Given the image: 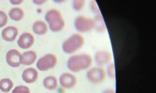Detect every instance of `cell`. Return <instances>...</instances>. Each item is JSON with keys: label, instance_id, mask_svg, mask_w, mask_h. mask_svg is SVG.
I'll list each match as a JSON object with an SVG mask.
<instances>
[{"label": "cell", "instance_id": "8fae6325", "mask_svg": "<svg viewBox=\"0 0 156 93\" xmlns=\"http://www.w3.org/2000/svg\"><path fill=\"white\" fill-rule=\"evenodd\" d=\"M39 78L37 70L34 68L25 69L22 73V79L24 82L28 84H32L36 82Z\"/></svg>", "mask_w": 156, "mask_h": 93}, {"label": "cell", "instance_id": "2e32d148", "mask_svg": "<svg viewBox=\"0 0 156 93\" xmlns=\"http://www.w3.org/2000/svg\"><path fill=\"white\" fill-rule=\"evenodd\" d=\"M94 29L99 33H104L107 30L105 22L102 14L96 15L93 19Z\"/></svg>", "mask_w": 156, "mask_h": 93}, {"label": "cell", "instance_id": "5bb4252c", "mask_svg": "<svg viewBox=\"0 0 156 93\" xmlns=\"http://www.w3.org/2000/svg\"><path fill=\"white\" fill-rule=\"evenodd\" d=\"M32 29L34 33L36 35L42 36L48 33L49 27L46 22L42 20H38L33 23Z\"/></svg>", "mask_w": 156, "mask_h": 93}, {"label": "cell", "instance_id": "44dd1931", "mask_svg": "<svg viewBox=\"0 0 156 93\" xmlns=\"http://www.w3.org/2000/svg\"><path fill=\"white\" fill-rule=\"evenodd\" d=\"M12 93H30V90L28 87L21 85L15 87Z\"/></svg>", "mask_w": 156, "mask_h": 93}, {"label": "cell", "instance_id": "8992f818", "mask_svg": "<svg viewBox=\"0 0 156 93\" xmlns=\"http://www.w3.org/2000/svg\"><path fill=\"white\" fill-rule=\"evenodd\" d=\"M74 25L75 29L79 33H88L94 29V21L90 17L79 15L76 18Z\"/></svg>", "mask_w": 156, "mask_h": 93}, {"label": "cell", "instance_id": "4fadbf2b", "mask_svg": "<svg viewBox=\"0 0 156 93\" xmlns=\"http://www.w3.org/2000/svg\"><path fill=\"white\" fill-rule=\"evenodd\" d=\"M18 34V29L15 26H9L2 30L1 36L5 41L8 42H12L16 39Z\"/></svg>", "mask_w": 156, "mask_h": 93}, {"label": "cell", "instance_id": "30bf717a", "mask_svg": "<svg viewBox=\"0 0 156 93\" xmlns=\"http://www.w3.org/2000/svg\"><path fill=\"white\" fill-rule=\"evenodd\" d=\"M21 54L15 49L8 51L6 54V61L8 65L12 68H18L21 66Z\"/></svg>", "mask_w": 156, "mask_h": 93}, {"label": "cell", "instance_id": "e0dca14e", "mask_svg": "<svg viewBox=\"0 0 156 93\" xmlns=\"http://www.w3.org/2000/svg\"><path fill=\"white\" fill-rule=\"evenodd\" d=\"M8 15L12 21H20L23 18L25 13L23 10L21 8L15 7L10 9Z\"/></svg>", "mask_w": 156, "mask_h": 93}, {"label": "cell", "instance_id": "d6986e66", "mask_svg": "<svg viewBox=\"0 0 156 93\" xmlns=\"http://www.w3.org/2000/svg\"><path fill=\"white\" fill-rule=\"evenodd\" d=\"M107 76L110 79H115L116 78V71H115V65L114 62H111L107 65V69L105 70Z\"/></svg>", "mask_w": 156, "mask_h": 93}, {"label": "cell", "instance_id": "cb8c5ba5", "mask_svg": "<svg viewBox=\"0 0 156 93\" xmlns=\"http://www.w3.org/2000/svg\"><path fill=\"white\" fill-rule=\"evenodd\" d=\"M46 2V0H34L33 2L36 5H42Z\"/></svg>", "mask_w": 156, "mask_h": 93}, {"label": "cell", "instance_id": "277c9868", "mask_svg": "<svg viewBox=\"0 0 156 93\" xmlns=\"http://www.w3.org/2000/svg\"><path fill=\"white\" fill-rule=\"evenodd\" d=\"M58 63V58L54 54H47L40 58L36 62V68L41 72H47L55 68Z\"/></svg>", "mask_w": 156, "mask_h": 93}, {"label": "cell", "instance_id": "484cf974", "mask_svg": "<svg viewBox=\"0 0 156 93\" xmlns=\"http://www.w3.org/2000/svg\"><path fill=\"white\" fill-rule=\"evenodd\" d=\"M102 93H116V91L114 89L108 88V89L104 90Z\"/></svg>", "mask_w": 156, "mask_h": 93}, {"label": "cell", "instance_id": "7402d4cb", "mask_svg": "<svg viewBox=\"0 0 156 93\" xmlns=\"http://www.w3.org/2000/svg\"><path fill=\"white\" fill-rule=\"evenodd\" d=\"M8 22L7 14L2 11H0V28L5 26Z\"/></svg>", "mask_w": 156, "mask_h": 93}, {"label": "cell", "instance_id": "ba28073f", "mask_svg": "<svg viewBox=\"0 0 156 93\" xmlns=\"http://www.w3.org/2000/svg\"><path fill=\"white\" fill-rule=\"evenodd\" d=\"M112 55L110 51L101 50L96 52L94 55V60L98 66L103 67L111 62Z\"/></svg>", "mask_w": 156, "mask_h": 93}, {"label": "cell", "instance_id": "9c48e42d", "mask_svg": "<svg viewBox=\"0 0 156 93\" xmlns=\"http://www.w3.org/2000/svg\"><path fill=\"white\" fill-rule=\"evenodd\" d=\"M34 43V36L29 32H25L21 34L17 41L18 45L21 48L24 50H27L32 47Z\"/></svg>", "mask_w": 156, "mask_h": 93}, {"label": "cell", "instance_id": "3957f363", "mask_svg": "<svg viewBox=\"0 0 156 93\" xmlns=\"http://www.w3.org/2000/svg\"><path fill=\"white\" fill-rule=\"evenodd\" d=\"M85 43L84 36L79 33H75L64 40L62 45V49L65 54H73L83 48Z\"/></svg>", "mask_w": 156, "mask_h": 93}, {"label": "cell", "instance_id": "5b68a950", "mask_svg": "<svg viewBox=\"0 0 156 93\" xmlns=\"http://www.w3.org/2000/svg\"><path fill=\"white\" fill-rule=\"evenodd\" d=\"M86 77L87 80L92 84L97 85L103 83L107 78L105 70L103 67L95 66L88 69Z\"/></svg>", "mask_w": 156, "mask_h": 93}, {"label": "cell", "instance_id": "d4e9b609", "mask_svg": "<svg viewBox=\"0 0 156 93\" xmlns=\"http://www.w3.org/2000/svg\"><path fill=\"white\" fill-rule=\"evenodd\" d=\"M23 2V0H10L9 2L12 5H20Z\"/></svg>", "mask_w": 156, "mask_h": 93}, {"label": "cell", "instance_id": "7a4b0ae2", "mask_svg": "<svg viewBox=\"0 0 156 93\" xmlns=\"http://www.w3.org/2000/svg\"><path fill=\"white\" fill-rule=\"evenodd\" d=\"M44 19L49 29L53 33H58L64 29L66 22L62 12L57 9H49L45 14Z\"/></svg>", "mask_w": 156, "mask_h": 93}, {"label": "cell", "instance_id": "9a60e30c", "mask_svg": "<svg viewBox=\"0 0 156 93\" xmlns=\"http://www.w3.org/2000/svg\"><path fill=\"white\" fill-rule=\"evenodd\" d=\"M58 85V79L55 76H48L43 80V86L46 90L49 91L56 90Z\"/></svg>", "mask_w": 156, "mask_h": 93}, {"label": "cell", "instance_id": "6da1fadb", "mask_svg": "<svg viewBox=\"0 0 156 93\" xmlns=\"http://www.w3.org/2000/svg\"><path fill=\"white\" fill-rule=\"evenodd\" d=\"M93 63L92 57L88 54L73 55L69 58L67 67L72 73H78L89 69Z\"/></svg>", "mask_w": 156, "mask_h": 93}, {"label": "cell", "instance_id": "ac0fdd59", "mask_svg": "<svg viewBox=\"0 0 156 93\" xmlns=\"http://www.w3.org/2000/svg\"><path fill=\"white\" fill-rule=\"evenodd\" d=\"M13 81L9 78H5L0 80V90L4 93H8L13 88Z\"/></svg>", "mask_w": 156, "mask_h": 93}, {"label": "cell", "instance_id": "52a82bcc", "mask_svg": "<svg viewBox=\"0 0 156 93\" xmlns=\"http://www.w3.org/2000/svg\"><path fill=\"white\" fill-rule=\"evenodd\" d=\"M58 84L66 90H70L77 84V77L71 72H64L58 79Z\"/></svg>", "mask_w": 156, "mask_h": 93}, {"label": "cell", "instance_id": "7c38bea8", "mask_svg": "<svg viewBox=\"0 0 156 93\" xmlns=\"http://www.w3.org/2000/svg\"><path fill=\"white\" fill-rule=\"evenodd\" d=\"M37 55L35 51H27L21 54V64L25 66H30L34 64L37 60Z\"/></svg>", "mask_w": 156, "mask_h": 93}, {"label": "cell", "instance_id": "ffe728a7", "mask_svg": "<svg viewBox=\"0 0 156 93\" xmlns=\"http://www.w3.org/2000/svg\"><path fill=\"white\" fill-rule=\"evenodd\" d=\"M85 0H73L72 1L73 9L77 12L81 11L85 6Z\"/></svg>", "mask_w": 156, "mask_h": 93}, {"label": "cell", "instance_id": "603a6c76", "mask_svg": "<svg viewBox=\"0 0 156 93\" xmlns=\"http://www.w3.org/2000/svg\"><path fill=\"white\" fill-rule=\"evenodd\" d=\"M90 9L92 11V12L95 15L101 14V11L99 9V7L95 1H92L90 2Z\"/></svg>", "mask_w": 156, "mask_h": 93}]
</instances>
